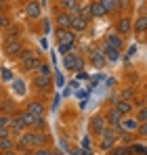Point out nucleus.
<instances>
[{
    "mask_svg": "<svg viewBox=\"0 0 147 155\" xmlns=\"http://www.w3.org/2000/svg\"><path fill=\"white\" fill-rule=\"evenodd\" d=\"M15 61L19 63V67H21L23 74H36L38 67L44 63V61H42V52L36 51V48H29V46H25Z\"/></svg>",
    "mask_w": 147,
    "mask_h": 155,
    "instance_id": "f257e3e1",
    "label": "nucleus"
},
{
    "mask_svg": "<svg viewBox=\"0 0 147 155\" xmlns=\"http://www.w3.org/2000/svg\"><path fill=\"white\" fill-rule=\"evenodd\" d=\"M118 140H120V138H118L116 128L105 126V130L97 136V149H99V151H103V153H109V151L118 145Z\"/></svg>",
    "mask_w": 147,
    "mask_h": 155,
    "instance_id": "f03ea898",
    "label": "nucleus"
},
{
    "mask_svg": "<svg viewBox=\"0 0 147 155\" xmlns=\"http://www.w3.org/2000/svg\"><path fill=\"white\" fill-rule=\"evenodd\" d=\"M63 67H65L67 71H82V69L86 67V57L76 48V51L63 54Z\"/></svg>",
    "mask_w": 147,
    "mask_h": 155,
    "instance_id": "7ed1b4c3",
    "label": "nucleus"
},
{
    "mask_svg": "<svg viewBox=\"0 0 147 155\" xmlns=\"http://www.w3.org/2000/svg\"><path fill=\"white\" fill-rule=\"evenodd\" d=\"M25 48V42L21 38H4V42H2V52H4V57L6 59H17L19 57V52Z\"/></svg>",
    "mask_w": 147,
    "mask_h": 155,
    "instance_id": "20e7f679",
    "label": "nucleus"
},
{
    "mask_svg": "<svg viewBox=\"0 0 147 155\" xmlns=\"http://www.w3.org/2000/svg\"><path fill=\"white\" fill-rule=\"evenodd\" d=\"M55 82H53V76H40V74H34L32 78V88L38 92V94H49L53 90Z\"/></svg>",
    "mask_w": 147,
    "mask_h": 155,
    "instance_id": "39448f33",
    "label": "nucleus"
},
{
    "mask_svg": "<svg viewBox=\"0 0 147 155\" xmlns=\"http://www.w3.org/2000/svg\"><path fill=\"white\" fill-rule=\"evenodd\" d=\"M27 21H42V2L40 0H27L23 6Z\"/></svg>",
    "mask_w": 147,
    "mask_h": 155,
    "instance_id": "423d86ee",
    "label": "nucleus"
},
{
    "mask_svg": "<svg viewBox=\"0 0 147 155\" xmlns=\"http://www.w3.org/2000/svg\"><path fill=\"white\" fill-rule=\"evenodd\" d=\"M114 31L124 36V38L128 34H132V15H118L114 21Z\"/></svg>",
    "mask_w": 147,
    "mask_h": 155,
    "instance_id": "0eeeda50",
    "label": "nucleus"
},
{
    "mask_svg": "<svg viewBox=\"0 0 147 155\" xmlns=\"http://www.w3.org/2000/svg\"><path fill=\"white\" fill-rule=\"evenodd\" d=\"M86 59H88L91 67H95V69H103L107 65V59H105V54H103V51L99 46H91L86 51Z\"/></svg>",
    "mask_w": 147,
    "mask_h": 155,
    "instance_id": "6e6552de",
    "label": "nucleus"
},
{
    "mask_svg": "<svg viewBox=\"0 0 147 155\" xmlns=\"http://www.w3.org/2000/svg\"><path fill=\"white\" fill-rule=\"evenodd\" d=\"M55 40L57 44H76L78 46V34L74 29H61V27H55Z\"/></svg>",
    "mask_w": 147,
    "mask_h": 155,
    "instance_id": "1a4fd4ad",
    "label": "nucleus"
},
{
    "mask_svg": "<svg viewBox=\"0 0 147 155\" xmlns=\"http://www.w3.org/2000/svg\"><path fill=\"white\" fill-rule=\"evenodd\" d=\"M53 23L55 27H61V29H72V15L53 6Z\"/></svg>",
    "mask_w": 147,
    "mask_h": 155,
    "instance_id": "9d476101",
    "label": "nucleus"
},
{
    "mask_svg": "<svg viewBox=\"0 0 147 155\" xmlns=\"http://www.w3.org/2000/svg\"><path fill=\"white\" fill-rule=\"evenodd\" d=\"M27 113H32L34 117H44L46 115V103L42 99H29L23 107Z\"/></svg>",
    "mask_w": 147,
    "mask_h": 155,
    "instance_id": "9b49d317",
    "label": "nucleus"
},
{
    "mask_svg": "<svg viewBox=\"0 0 147 155\" xmlns=\"http://www.w3.org/2000/svg\"><path fill=\"white\" fill-rule=\"evenodd\" d=\"M15 149L17 151H23V149H34V130L27 128L23 134H19L15 138Z\"/></svg>",
    "mask_w": 147,
    "mask_h": 155,
    "instance_id": "f8f14e48",
    "label": "nucleus"
},
{
    "mask_svg": "<svg viewBox=\"0 0 147 155\" xmlns=\"http://www.w3.org/2000/svg\"><path fill=\"white\" fill-rule=\"evenodd\" d=\"M105 126H107V122H105V115L103 113H95L93 117H91V122H88V132L97 138L99 134L105 130Z\"/></svg>",
    "mask_w": 147,
    "mask_h": 155,
    "instance_id": "ddd939ff",
    "label": "nucleus"
},
{
    "mask_svg": "<svg viewBox=\"0 0 147 155\" xmlns=\"http://www.w3.org/2000/svg\"><path fill=\"white\" fill-rule=\"evenodd\" d=\"M137 128H139V120L135 117V113L122 115L118 130H124V132H128V134H135V136H137Z\"/></svg>",
    "mask_w": 147,
    "mask_h": 155,
    "instance_id": "4468645a",
    "label": "nucleus"
},
{
    "mask_svg": "<svg viewBox=\"0 0 147 155\" xmlns=\"http://www.w3.org/2000/svg\"><path fill=\"white\" fill-rule=\"evenodd\" d=\"M132 34L141 40V36H145L147 34V13H139L135 19H132Z\"/></svg>",
    "mask_w": 147,
    "mask_h": 155,
    "instance_id": "2eb2a0df",
    "label": "nucleus"
},
{
    "mask_svg": "<svg viewBox=\"0 0 147 155\" xmlns=\"http://www.w3.org/2000/svg\"><path fill=\"white\" fill-rule=\"evenodd\" d=\"M103 42H107L109 46H114V48H118V51L122 52L124 51V44H126V38H124V36H120V34H116V31L111 29V31H107V34H105Z\"/></svg>",
    "mask_w": 147,
    "mask_h": 155,
    "instance_id": "dca6fc26",
    "label": "nucleus"
},
{
    "mask_svg": "<svg viewBox=\"0 0 147 155\" xmlns=\"http://www.w3.org/2000/svg\"><path fill=\"white\" fill-rule=\"evenodd\" d=\"M103 115H105V122H107V126H111V128H118L120 126V120H122V113L111 105V107H107L105 111H103Z\"/></svg>",
    "mask_w": 147,
    "mask_h": 155,
    "instance_id": "f3484780",
    "label": "nucleus"
},
{
    "mask_svg": "<svg viewBox=\"0 0 147 155\" xmlns=\"http://www.w3.org/2000/svg\"><path fill=\"white\" fill-rule=\"evenodd\" d=\"M111 105L122 113V115H128V113H135V105L132 101H126L122 97H118V99H111Z\"/></svg>",
    "mask_w": 147,
    "mask_h": 155,
    "instance_id": "a211bd4d",
    "label": "nucleus"
},
{
    "mask_svg": "<svg viewBox=\"0 0 147 155\" xmlns=\"http://www.w3.org/2000/svg\"><path fill=\"white\" fill-rule=\"evenodd\" d=\"M103 54H105V59L109 61V63H118L120 61V57H122V52L118 51V48H114V46H109L107 42H101V46H99Z\"/></svg>",
    "mask_w": 147,
    "mask_h": 155,
    "instance_id": "6ab92c4d",
    "label": "nucleus"
},
{
    "mask_svg": "<svg viewBox=\"0 0 147 155\" xmlns=\"http://www.w3.org/2000/svg\"><path fill=\"white\" fill-rule=\"evenodd\" d=\"M91 25V21H86L84 17H80V15H72V29L80 36V34H84L86 29Z\"/></svg>",
    "mask_w": 147,
    "mask_h": 155,
    "instance_id": "aec40b11",
    "label": "nucleus"
},
{
    "mask_svg": "<svg viewBox=\"0 0 147 155\" xmlns=\"http://www.w3.org/2000/svg\"><path fill=\"white\" fill-rule=\"evenodd\" d=\"M49 145H50L49 132H46V130H34V149H38V147H49Z\"/></svg>",
    "mask_w": 147,
    "mask_h": 155,
    "instance_id": "412c9836",
    "label": "nucleus"
},
{
    "mask_svg": "<svg viewBox=\"0 0 147 155\" xmlns=\"http://www.w3.org/2000/svg\"><path fill=\"white\" fill-rule=\"evenodd\" d=\"M80 6H82L80 0H65V2L57 4V8H61V11L70 13V15H78V13H80Z\"/></svg>",
    "mask_w": 147,
    "mask_h": 155,
    "instance_id": "4be33fe9",
    "label": "nucleus"
},
{
    "mask_svg": "<svg viewBox=\"0 0 147 155\" xmlns=\"http://www.w3.org/2000/svg\"><path fill=\"white\" fill-rule=\"evenodd\" d=\"M135 6V0H118L116 2V17L118 15H130Z\"/></svg>",
    "mask_w": 147,
    "mask_h": 155,
    "instance_id": "5701e85b",
    "label": "nucleus"
},
{
    "mask_svg": "<svg viewBox=\"0 0 147 155\" xmlns=\"http://www.w3.org/2000/svg\"><path fill=\"white\" fill-rule=\"evenodd\" d=\"M88 4H91V15H93V19H103V17H107L103 4H101L99 0H91Z\"/></svg>",
    "mask_w": 147,
    "mask_h": 155,
    "instance_id": "b1692460",
    "label": "nucleus"
},
{
    "mask_svg": "<svg viewBox=\"0 0 147 155\" xmlns=\"http://www.w3.org/2000/svg\"><path fill=\"white\" fill-rule=\"evenodd\" d=\"M6 151H17L15 149V138L11 134H6V136L0 138V153H6Z\"/></svg>",
    "mask_w": 147,
    "mask_h": 155,
    "instance_id": "393cba45",
    "label": "nucleus"
},
{
    "mask_svg": "<svg viewBox=\"0 0 147 155\" xmlns=\"http://www.w3.org/2000/svg\"><path fill=\"white\" fill-rule=\"evenodd\" d=\"M135 117L139 122H147V103H141L139 107H135Z\"/></svg>",
    "mask_w": 147,
    "mask_h": 155,
    "instance_id": "a878e982",
    "label": "nucleus"
},
{
    "mask_svg": "<svg viewBox=\"0 0 147 155\" xmlns=\"http://www.w3.org/2000/svg\"><path fill=\"white\" fill-rule=\"evenodd\" d=\"M99 2L103 4L107 17H109V15H116V2H118V0H99Z\"/></svg>",
    "mask_w": 147,
    "mask_h": 155,
    "instance_id": "bb28decb",
    "label": "nucleus"
},
{
    "mask_svg": "<svg viewBox=\"0 0 147 155\" xmlns=\"http://www.w3.org/2000/svg\"><path fill=\"white\" fill-rule=\"evenodd\" d=\"M78 15H80V17H84L86 21H93V15H91V4H88V2H86V4H82Z\"/></svg>",
    "mask_w": 147,
    "mask_h": 155,
    "instance_id": "cd10ccee",
    "label": "nucleus"
},
{
    "mask_svg": "<svg viewBox=\"0 0 147 155\" xmlns=\"http://www.w3.org/2000/svg\"><path fill=\"white\" fill-rule=\"evenodd\" d=\"M78 46L76 44H57V51H59V54L63 57V54H67V52H72V51H76Z\"/></svg>",
    "mask_w": 147,
    "mask_h": 155,
    "instance_id": "c85d7f7f",
    "label": "nucleus"
},
{
    "mask_svg": "<svg viewBox=\"0 0 147 155\" xmlns=\"http://www.w3.org/2000/svg\"><path fill=\"white\" fill-rule=\"evenodd\" d=\"M44 126H46V120H44V117H34L32 130H44Z\"/></svg>",
    "mask_w": 147,
    "mask_h": 155,
    "instance_id": "c756f323",
    "label": "nucleus"
},
{
    "mask_svg": "<svg viewBox=\"0 0 147 155\" xmlns=\"http://www.w3.org/2000/svg\"><path fill=\"white\" fill-rule=\"evenodd\" d=\"M36 74H40V76H53V69H50L49 63H42L40 67H38V71Z\"/></svg>",
    "mask_w": 147,
    "mask_h": 155,
    "instance_id": "7c9ffc66",
    "label": "nucleus"
},
{
    "mask_svg": "<svg viewBox=\"0 0 147 155\" xmlns=\"http://www.w3.org/2000/svg\"><path fill=\"white\" fill-rule=\"evenodd\" d=\"M137 136H139V138H147V122H139V128H137Z\"/></svg>",
    "mask_w": 147,
    "mask_h": 155,
    "instance_id": "2f4dec72",
    "label": "nucleus"
},
{
    "mask_svg": "<svg viewBox=\"0 0 147 155\" xmlns=\"http://www.w3.org/2000/svg\"><path fill=\"white\" fill-rule=\"evenodd\" d=\"M0 78H2V82H13V71L6 69V67H2L0 69Z\"/></svg>",
    "mask_w": 147,
    "mask_h": 155,
    "instance_id": "473e14b6",
    "label": "nucleus"
},
{
    "mask_svg": "<svg viewBox=\"0 0 147 155\" xmlns=\"http://www.w3.org/2000/svg\"><path fill=\"white\" fill-rule=\"evenodd\" d=\"M120 97L126 99V101H135V90L132 88H124L122 92H120Z\"/></svg>",
    "mask_w": 147,
    "mask_h": 155,
    "instance_id": "72a5a7b5",
    "label": "nucleus"
},
{
    "mask_svg": "<svg viewBox=\"0 0 147 155\" xmlns=\"http://www.w3.org/2000/svg\"><path fill=\"white\" fill-rule=\"evenodd\" d=\"M34 155H53V149L50 147H38V149H34Z\"/></svg>",
    "mask_w": 147,
    "mask_h": 155,
    "instance_id": "f704fd0d",
    "label": "nucleus"
},
{
    "mask_svg": "<svg viewBox=\"0 0 147 155\" xmlns=\"http://www.w3.org/2000/svg\"><path fill=\"white\" fill-rule=\"evenodd\" d=\"M9 25H11V21H9L6 13H0V29H6Z\"/></svg>",
    "mask_w": 147,
    "mask_h": 155,
    "instance_id": "c9c22d12",
    "label": "nucleus"
},
{
    "mask_svg": "<svg viewBox=\"0 0 147 155\" xmlns=\"http://www.w3.org/2000/svg\"><path fill=\"white\" fill-rule=\"evenodd\" d=\"M109 153L111 155H128V149H126V147H114Z\"/></svg>",
    "mask_w": 147,
    "mask_h": 155,
    "instance_id": "e433bc0d",
    "label": "nucleus"
},
{
    "mask_svg": "<svg viewBox=\"0 0 147 155\" xmlns=\"http://www.w3.org/2000/svg\"><path fill=\"white\" fill-rule=\"evenodd\" d=\"M53 82H57V86L61 88V86H63V76H61L59 71H55V76H53Z\"/></svg>",
    "mask_w": 147,
    "mask_h": 155,
    "instance_id": "4c0bfd02",
    "label": "nucleus"
},
{
    "mask_svg": "<svg viewBox=\"0 0 147 155\" xmlns=\"http://www.w3.org/2000/svg\"><path fill=\"white\" fill-rule=\"evenodd\" d=\"M42 25H44V34H50V21L46 17H42Z\"/></svg>",
    "mask_w": 147,
    "mask_h": 155,
    "instance_id": "58836bf2",
    "label": "nucleus"
},
{
    "mask_svg": "<svg viewBox=\"0 0 147 155\" xmlns=\"http://www.w3.org/2000/svg\"><path fill=\"white\" fill-rule=\"evenodd\" d=\"M6 134H11V130H9V128H2V126H0V138H2V136H6Z\"/></svg>",
    "mask_w": 147,
    "mask_h": 155,
    "instance_id": "ea45409f",
    "label": "nucleus"
},
{
    "mask_svg": "<svg viewBox=\"0 0 147 155\" xmlns=\"http://www.w3.org/2000/svg\"><path fill=\"white\" fill-rule=\"evenodd\" d=\"M0 155H17V151H6V153H0Z\"/></svg>",
    "mask_w": 147,
    "mask_h": 155,
    "instance_id": "a19ab883",
    "label": "nucleus"
},
{
    "mask_svg": "<svg viewBox=\"0 0 147 155\" xmlns=\"http://www.w3.org/2000/svg\"><path fill=\"white\" fill-rule=\"evenodd\" d=\"M53 155H63V153H61L59 149H53Z\"/></svg>",
    "mask_w": 147,
    "mask_h": 155,
    "instance_id": "79ce46f5",
    "label": "nucleus"
},
{
    "mask_svg": "<svg viewBox=\"0 0 147 155\" xmlns=\"http://www.w3.org/2000/svg\"><path fill=\"white\" fill-rule=\"evenodd\" d=\"M6 2H9V0H0V6H6Z\"/></svg>",
    "mask_w": 147,
    "mask_h": 155,
    "instance_id": "37998d69",
    "label": "nucleus"
},
{
    "mask_svg": "<svg viewBox=\"0 0 147 155\" xmlns=\"http://www.w3.org/2000/svg\"><path fill=\"white\" fill-rule=\"evenodd\" d=\"M0 13H6V6H0Z\"/></svg>",
    "mask_w": 147,
    "mask_h": 155,
    "instance_id": "c03bdc74",
    "label": "nucleus"
},
{
    "mask_svg": "<svg viewBox=\"0 0 147 155\" xmlns=\"http://www.w3.org/2000/svg\"><path fill=\"white\" fill-rule=\"evenodd\" d=\"M143 101H145V103H147V92H145V97H143Z\"/></svg>",
    "mask_w": 147,
    "mask_h": 155,
    "instance_id": "a18cd8bd",
    "label": "nucleus"
},
{
    "mask_svg": "<svg viewBox=\"0 0 147 155\" xmlns=\"http://www.w3.org/2000/svg\"><path fill=\"white\" fill-rule=\"evenodd\" d=\"M61 2H65V0H57V4H61Z\"/></svg>",
    "mask_w": 147,
    "mask_h": 155,
    "instance_id": "49530a36",
    "label": "nucleus"
},
{
    "mask_svg": "<svg viewBox=\"0 0 147 155\" xmlns=\"http://www.w3.org/2000/svg\"><path fill=\"white\" fill-rule=\"evenodd\" d=\"M2 113H4V111H2V107H0V115H2Z\"/></svg>",
    "mask_w": 147,
    "mask_h": 155,
    "instance_id": "de8ad7c7",
    "label": "nucleus"
},
{
    "mask_svg": "<svg viewBox=\"0 0 147 155\" xmlns=\"http://www.w3.org/2000/svg\"><path fill=\"white\" fill-rule=\"evenodd\" d=\"M0 103H2V92H0Z\"/></svg>",
    "mask_w": 147,
    "mask_h": 155,
    "instance_id": "09e8293b",
    "label": "nucleus"
},
{
    "mask_svg": "<svg viewBox=\"0 0 147 155\" xmlns=\"http://www.w3.org/2000/svg\"><path fill=\"white\" fill-rule=\"evenodd\" d=\"M107 155H111V153H107Z\"/></svg>",
    "mask_w": 147,
    "mask_h": 155,
    "instance_id": "8fccbe9b",
    "label": "nucleus"
}]
</instances>
